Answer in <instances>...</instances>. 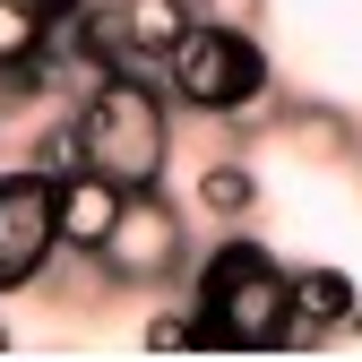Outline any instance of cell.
Returning a JSON list of instances; mask_svg holds the SVG:
<instances>
[{
    "instance_id": "1",
    "label": "cell",
    "mask_w": 362,
    "mask_h": 362,
    "mask_svg": "<svg viewBox=\"0 0 362 362\" xmlns=\"http://www.w3.org/2000/svg\"><path fill=\"white\" fill-rule=\"evenodd\" d=\"M164 95L181 112H199V121H224L233 139H267L285 112V86H276V61H267V43L259 26H216L199 18L190 35L164 52Z\"/></svg>"
},
{
    "instance_id": "2",
    "label": "cell",
    "mask_w": 362,
    "mask_h": 362,
    "mask_svg": "<svg viewBox=\"0 0 362 362\" xmlns=\"http://www.w3.org/2000/svg\"><path fill=\"white\" fill-rule=\"evenodd\" d=\"M190 302L207 310V337L224 354H267V345H302L293 320V267L250 242V233H224L216 250L190 259Z\"/></svg>"
},
{
    "instance_id": "3",
    "label": "cell",
    "mask_w": 362,
    "mask_h": 362,
    "mask_svg": "<svg viewBox=\"0 0 362 362\" xmlns=\"http://www.w3.org/2000/svg\"><path fill=\"white\" fill-rule=\"evenodd\" d=\"M173 95L156 69H104L78 95V164L112 173L121 190H156L173 173Z\"/></svg>"
},
{
    "instance_id": "4",
    "label": "cell",
    "mask_w": 362,
    "mask_h": 362,
    "mask_svg": "<svg viewBox=\"0 0 362 362\" xmlns=\"http://www.w3.org/2000/svg\"><path fill=\"white\" fill-rule=\"evenodd\" d=\"M190 224H181V199H164V181L156 190H129L121 216H112V242L95 250V276L104 285H129V293H156L173 285L181 267H190Z\"/></svg>"
},
{
    "instance_id": "5",
    "label": "cell",
    "mask_w": 362,
    "mask_h": 362,
    "mask_svg": "<svg viewBox=\"0 0 362 362\" xmlns=\"http://www.w3.org/2000/svg\"><path fill=\"white\" fill-rule=\"evenodd\" d=\"M61 173L0 164V293H26L61 267Z\"/></svg>"
},
{
    "instance_id": "6",
    "label": "cell",
    "mask_w": 362,
    "mask_h": 362,
    "mask_svg": "<svg viewBox=\"0 0 362 362\" xmlns=\"http://www.w3.org/2000/svg\"><path fill=\"white\" fill-rule=\"evenodd\" d=\"M121 181L112 173H95V164H69L61 173V250L69 259H95L104 242H112V216H121Z\"/></svg>"
},
{
    "instance_id": "7",
    "label": "cell",
    "mask_w": 362,
    "mask_h": 362,
    "mask_svg": "<svg viewBox=\"0 0 362 362\" xmlns=\"http://www.w3.org/2000/svg\"><path fill=\"white\" fill-rule=\"evenodd\" d=\"M293 320H302V345H320V337H354L362 328V293L345 267H293Z\"/></svg>"
},
{
    "instance_id": "8",
    "label": "cell",
    "mask_w": 362,
    "mask_h": 362,
    "mask_svg": "<svg viewBox=\"0 0 362 362\" xmlns=\"http://www.w3.org/2000/svg\"><path fill=\"white\" fill-rule=\"evenodd\" d=\"M276 139H285L293 156H310V164H354V156H362V129H354L337 104H293V95H285Z\"/></svg>"
},
{
    "instance_id": "9",
    "label": "cell",
    "mask_w": 362,
    "mask_h": 362,
    "mask_svg": "<svg viewBox=\"0 0 362 362\" xmlns=\"http://www.w3.org/2000/svg\"><path fill=\"white\" fill-rule=\"evenodd\" d=\"M190 207L207 224H250L259 216V173H250V156H207L199 181H190Z\"/></svg>"
},
{
    "instance_id": "10",
    "label": "cell",
    "mask_w": 362,
    "mask_h": 362,
    "mask_svg": "<svg viewBox=\"0 0 362 362\" xmlns=\"http://www.w3.org/2000/svg\"><path fill=\"white\" fill-rule=\"evenodd\" d=\"M52 52V18H35L26 0H0V69H26Z\"/></svg>"
},
{
    "instance_id": "11",
    "label": "cell",
    "mask_w": 362,
    "mask_h": 362,
    "mask_svg": "<svg viewBox=\"0 0 362 362\" xmlns=\"http://www.w3.org/2000/svg\"><path fill=\"white\" fill-rule=\"evenodd\" d=\"M147 345H156V354H173V345H216V337H207V310H199V302L156 310V320H147Z\"/></svg>"
},
{
    "instance_id": "12",
    "label": "cell",
    "mask_w": 362,
    "mask_h": 362,
    "mask_svg": "<svg viewBox=\"0 0 362 362\" xmlns=\"http://www.w3.org/2000/svg\"><path fill=\"white\" fill-rule=\"evenodd\" d=\"M199 18H216V26H259L267 0H199Z\"/></svg>"
},
{
    "instance_id": "13",
    "label": "cell",
    "mask_w": 362,
    "mask_h": 362,
    "mask_svg": "<svg viewBox=\"0 0 362 362\" xmlns=\"http://www.w3.org/2000/svg\"><path fill=\"white\" fill-rule=\"evenodd\" d=\"M26 9H35V18H52V26H61V18H78V0H26Z\"/></svg>"
},
{
    "instance_id": "14",
    "label": "cell",
    "mask_w": 362,
    "mask_h": 362,
    "mask_svg": "<svg viewBox=\"0 0 362 362\" xmlns=\"http://www.w3.org/2000/svg\"><path fill=\"white\" fill-rule=\"evenodd\" d=\"M0 345H9V328H0Z\"/></svg>"
},
{
    "instance_id": "15",
    "label": "cell",
    "mask_w": 362,
    "mask_h": 362,
    "mask_svg": "<svg viewBox=\"0 0 362 362\" xmlns=\"http://www.w3.org/2000/svg\"><path fill=\"white\" fill-rule=\"evenodd\" d=\"M354 173H362V156H354Z\"/></svg>"
}]
</instances>
